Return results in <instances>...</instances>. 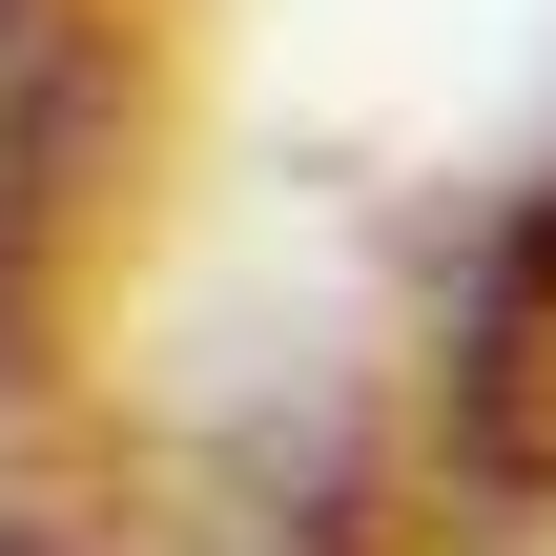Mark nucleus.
Segmentation results:
<instances>
[{
  "label": "nucleus",
  "mask_w": 556,
  "mask_h": 556,
  "mask_svg": "<svg viewBox=\"0 0 556 556\" xmlns=\"http://www.w3.org/2000/svg\"><path fill=\"white\" fill-rule=\"evenodd\" d=\"M0 556H21V536H0Z\"/></svg>",
  "instance_id": "nucleus-2"
},
{
  "label": "nucleus",
  "mask_w": 556,
  "mask_h": 556,
  "mask_svg": "<svg viewBox=\"0 0 556 556\" xmlns=\"http://www.w3.org/2000/svg\"><path fill=\"white\" fill-rule=\"evenodd\" d=\"M454 433H475V475L556 495V186L475 248V309H454Z\"/></svg>",
  "instance_id": "nucleus-1"
}]
</instances>
